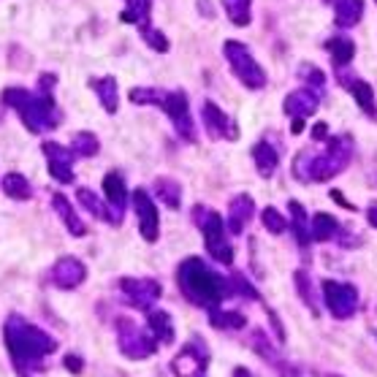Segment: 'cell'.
<instances>
[{"mask_svg":"<svg viewBox=\"0 0 377 377\" xmlns=\"http://www.w3.org/2000/svg\"><path fill=\"white\" fill-rule=\"evenodd\" d=\"M3 342L11 356V364L19 377H30L44 372V364L52 353H57V340L38 328L22 315H8L3 326Z\"/></svg>","mask_w":377,"mask_h":377,"instance_id":"cell-1","label":"cell"},{"mask_svg":"<svg viewBox=\"0 0 377 377\" xmlns=\"http://www.w3.org/2000/svg\"><path fill=\"white\" fill-rule=\"evenodd\" d=\"M176 282H179L182 296L206 312L217 309L228 296H234L231 280L217 275L201 258H185L176 269Z\"/></svg>","mask_w":377,"mask_h":377,"instance_id":"cell-2","label":"cell"},{"mask_svg":"<svg viewBox=\"0 0 377 377\" xmlns=\"http://www.w3.org/2000/svg\"><path fill=\"white\" fill-rule=\"evenodd\" d=\"M353 160V138L342 133L326 141L323 152L301 150L293 157V176L299 182H328L331 176L342 174Z\"/></svg>","mask_w":377,"mask_h":377,"instance_id":"cell-3","label":"cell"},{"mask_svg":"<svg viewBox=\"0 0 377 377\" xmlns=\"http://www.w3.org/2000/svg\"><path fill=\"white\" fill-rule=\"evenodd\" d=\"M3 103L17 112L19 120L25 122V128L30 133L57 128V122H60V109L52 98V90L30 92L25 87H6L3 90Z\"/></svg>","mask_w":377,"mask_h":377,"instance_id":"cell-4","label":"cell"},{"mask_svg":"<svg viewBox=\"0 0 377 377\" xmlns=\"http://www.w3.org/2000/svg\"><path fill=\"white\" fill-rule=\"evenodd\" d=\"M193 220H196V225L204 234L206 253L215 258L217 263L231 266L234 263V247L228 241V225L223 223V217L215 209H209V206H193Z\"/></svg>","mask_w":377,"mask_h":377,"instance_id":"cell-5","label":"cell"},{"mask_svg":"<svg viewBox=\"0 0 377 377\" xmlns=\"http://www.w3.org/2000/svg\"><path fill=\"white\" fill-rule=\"evenodd\" d=\"M117 347L125 359L131 361H144V359H152L157 353V340L152 334H147L141 326H136L131 318H117Z\"/></svg>","mask_w":377,"mask_h":377,"instance_id":"cell-6","label":"cell"},{"mask_svg":"<svg viewBox=\"0 0 377 377\" xmlns=\"http://www.w3.org/2000/svg\"><path fill=\"white\" fill-rule=\"evenodd\" d=\"M223 54H225V60H228V66H231V71H234V76H237L247 90H261V87H266V73H263V68L258 66L256 57L250 54V49H247L241 41H225Z\"/></svg>","mask_w":377,"mask_h":377,"instance_id":"cell-7","label":"cell"},{"mask_svg":"<svg viewBox=\"0 0 377 377\" xmlns=\"http://www.w3.org/2000/svg\"><path fill=\"white\" fill-rule=\"evenodd\" d=\"M174 377H206L209 369V350H206L204 340L193 337L169 364Z\"/></svg>","mask_w":377,"mask_h":377,"instance_id":"cell-8","label":"cell"},{"mask_svg":"<svg viewBox=\"0 0 377 377\" xmlns=\"http://www.w3.org/2000/svg\"><path fill=\"white\" fill-rule=\"evenodd\" d=\"M321 291H323L328 312H331L337 321H347V318L356 315V309H359V291H356L350 282L323 280V282H321Z\"/></svg>","mask_w":377,"mask_h":377,"instance_id":"cell-9","label":"cell"},{"mask_svg":"<svg viewBox=\"0 0 377 377\" xmlns=\"http://www.w3.org/2000/svg\"><path fill=\"white\" fill-rule=\"evenodd\" d=\"M120 291L125 293V299L141 312H150L152 304L163 296L160 282L152 277H122L120 280Z\"/></svg>","mask_w":377,"mask_h":377,"instance_id":"cell-10","label":"cell"},{"mask_svg":"<svg viewBox=\"0 0 377 377\" xmlns=\"http://www.w3.org/2000/svg\"><path fill=\"white\" fill-rule=\"evenodd\" d=\"M160 109L169 114V120L174 122L176 133L185 138V141H196V125L190 117V106H188V95L182 90H172V92H163V101Z\"/></svg>","mask_w":377,"mask_h":377,"instance_id":"cell-11","label":"cell"},{"mask_svg":"<svg viewBox=\"0 0 377 377\" xmlns=\"http://www.w3.org/2000/svg\"><path fill=\"white\" fill-rule=\"evenodd\" d=\"M131 201H133V209H136L141 237H144V241L155 244L157 237H160V215H157V206H155V201L150 198V193H147L144 188L133 190Z\"/></svg>","mask_w":377,"mask_h":377,"instance_id":"cell-12","label":"cell"},{"mask_svg":"<svg viewBox=\"0 0 377 377\" xmlns=\"http://www.w3.org/2000/svg\"><path fill=\"white\" fill-rule=\"evenodd\" d=\"M41 152L47 155V166H49L52 179H57L60 185H71L73 182V160H76L73 150L57 144V141H44Z\"/></svg>","mask_w":377,"mask_h":377,"instance_id":"cell-13","label":"cell"},{"mask_svg":"<svg viewBox=\"0 0 377 377\" xmlns=\"http://www.w3.org/2000/svg\"><path fill=\"white\" fill-rule=\"evenodd\" d=\"M87 280V266L76 256L57 258V263L52 266V282L60 291H73Z\"/></svg>","mask_w":377,"mask_h":377,"instance_id":"cell-14","label":"cell"},{"mask_svg":"<svg viewBox=\"0 0 377 377\" xmlns=\"http://www.w3.org/2000/svg\"><path fill=\"white\" fill-rule=\"evenodd\" d=\"M250 345L256 347V353L263 361H266L269 366H275V372L280 377H301L296 366H291V364H285V361H282L280 350H275V345L269 342V337H266V331H263V328H256V331H253V337H250Z\"/></svg>","mask_w":377,"mask_h":377,"instance_id":"cell-15","label":"cell"},{"mask_svg":"<svg viewBox=\"0 0 377 377\" xmlns=\"http://www.w3.org/2000/svg\"><path fill=\"white\" fill-rule=\"evenodd\" d=\"M201 117H204L206 133L212 138H237V125L228 120V114L215 101H204Z\"/></svg>","mask_w":377,"mask_h":377,"instance_id":"cell-16","label":"cell"},{"mask_svg":"<svg viewBox=\"0 0 377 377\" xmlns=\"http://www.w3.org/2000/svg\"><path fill=\"white\" fill-rule=\"evenodd\" d=\"M253 215H256V201H253L247 193L234 196L231 204H228V220H225L228 231H231L234 237L244 234V228H247V223L253 220Z\"/></svg>","mask_w":377,"mask_h":377,"instance_id":"cell-17","label":"cell"},{"mask_svg":"<svg viewBox=\"0 0 377 377\" xmlns=\"http://www.w3.org/2000/svg\"><path fill=\"white\" fill-rule=\"evenodd\" d=\"M318 103H321L318 92L312 87H304V90H293L291 95L285 98V103H282V109L293 120H307L309 114L318 112Z\"/></svg>","mask_w":377,"mask_h":377,"instance_id":"cell-18","label":"cell"},{"mask_svg":"<svg viewBox=\"0 0 377 377\" xmlns=\"http://www.w3.org/2000/svg\"><path fill=\"white\" fill-rule=\"evenodd\" d=\"M76 198H79V204L85 206V209H90V215H95L98 220H106L109 225H120L122 217H125V215H120V212H114L109 204H103L101 198H98L90 188L76 190Z\"/></svg>","mask_w":377,"mask_h":377,"instance_id":"cell-19","label":"cell"},{"mask_svg":"<svg viewBox=\"0 0 377 377\" xmlns=\"http://www.w3.org/2000/svg\"><path fill=\"white\" fill-rule=\"evenodd\" d=\"M103 196L106 204L112 206L114 212L125 215V204H128V188H125V176L120 172H109L103 176Z\"/></svg>","mask_w":377,"mask_h":377,"instance_id":"cell-20","label":"cell"},{"mask_svg":"<svg viewBox=\"0 0 377 377\" xmlns=\"http://www.w3.org/2000/svg\"><path fill=\"white\" fill-rule=\"evenodd\" d=\"M52 206H54V212L63 217V223H66V228H68V234L71 237H85L87 234V225L79 220V215L73 212V206H71L68 201V196H63V193H54L52 196Z\"/></svg>","mask_w":377,"mask_h":377,"instance_id":"cell-21","label":"cell"},{"mask_svg":"<svg viewBox=\"0 0 377 377\" xmlns=\"http://www.w3.org/2000/svg\"><path fill=\"white\" fill-rule=\"evenodd\" d=\"M147 326H150V334H152L160 345L174 342V321L166 309H150V315H147Z\"/></svg>","mask_w":377,"mask_h":377,"instance_id":"cell-22","label":"cell"},{"mask_svg":"<svg viewBox=\"0 0 377 377\" xmlns=\"http://www.w3.org/2000/svg\"><path fill=\"white\" fill-rule=\"evenodd\" d=\"M288 209H291V228L296 234V241H299L301 250H307L309 241H312V220L307 217L304 206L299 201H288Z\"/></svg>","mask_w":377,"mask_h":377,"instance_id":"cell-23","label":"cell"},{"mask_svg":"<svg viewBox=\"0 0 377 377\" xmlns=\"http://www.w3.org/2000/svg\"><path fill=\"white\" fill-rule=\"evenodd\" d=\"M253 160H256V169L261 176H272L277 172V166H280V155L277 150L269 144V141H258L256 147H253Z\"/></svg>","mask_w":377,"mask_h":377,"instance_id":"cell-24","label":"cell"},{"mask_svg":"<svg viewBox=\"0 0 377 377\" xmlns=\"http://www.w3.org/2000/svg\"><path fill=\"white\" fill-rule=\"evenodd\" d=\"M95 95H98L101 106L106 109V114H117L120 90H117V79L114 76H103L101 82H95Z\"/></svg>","mask_w":377,"mask_h":377,"instance_id":"cell-25","label":"cell"},{"mask_svg":"<svg viewBox=\"0 0 377 377\" xmlns=\"http://www.w3.org/2000/svg\"><path fill=\"white\" fill-rule=\"evenodd\" d=\"M334 17L340 28H356L364 17V0H337Z\"/></svg>","mask_w":377,"mask_h":377,"instance_id":"cell-26","label":"cell"},{"mask_svg":"<svg viewBox=\"0 0 377 377\" xmlns=\"http://www.w3.org/2000/svg\"><path fill=\"white\" fill-rule=\"evenodd\" d=\"M3 193H6L8 198H14V201H28V198L33 196V188H30L28 176L11 172L3 176Z\"/></svg>","mask_w":377,"mask_h":377,"instance_id":"cell-27","label":"cell"},{"mask_svg":"<svg viewBox=\"0 0 377 377\" xmlns=\"http://www.w3.org/2000/svg\"><path fill=\"white\" fill-rule=\"evenodd\" d=\"M155 193L169 209H179V204H182V188H179V182H174L172 176L155 179Z\"/></svg>","mask_w":377,"mask_h":377,"instance_id":"cell-28","label":"cell"},{"mask_svg":"<svg viewBox=\"0 0 377 377\" xmlns=\"http://www.w3.org/2000/svg\"><path fill=\"white\" fill-rule=\"evenodd\" d=\"M350 95L356 98V103L361 106V112L366 114V117H377V103H375V90L366 85V82H361V79H356V82H350Z\"/></svg>","mask_w":377,"mask_h":377,"instance_id":"cell-29","label":"cell"},{"mask_svg":"<svg viewBox=\"0 0 377 377\" xmlns=\"http://www.w3.org/2000/svg\"><path fill=\"white\" fill-rule=\"evenodd\" d=\"M326 49H328V54H331V60H334V66H337V68H345V66L353 60V54H356V44H353L350 38L337 35V38L328 41Z\"/></svg>","mask_w":377,"mask_h":377,"instance_id":"cell-30","label":"cell"},{"mask_svg":"<svg viewBox=\"0 0 377 377\" xmlns=\"http://www.w3.org/2000/svg\"><path fill=\"white\" fill-rule=\"evenodd\" d=\"M340 234V225H337V217H331L326 212H318L312 217V241H328Z\"/></svg>","mask_w":377,"mask_h":377,"instance_id":"cell-31","label":"cell"},{"mask_svg":"<svg viewBox=\"0 0 377 377\" xmlns=\"http://www.w3.org/2000/svg\"><path fill=\"white\" fill-rule=\"evenodd\" d=\"M293 280H296V291H299V296H301V301L312 309V315H318V312H321V301H318V291H315V285H312L309 275L304 272V269H299V272L293 275Z\"/></svg>","mask_w":377,"mask_h":377,"instance_id":"cell-32","label":"cell"},{"mask_svg":"<svg viewBox=\"0 0 377 377\" xmlns=\"http://www.w3.org/2000/svg\"><path fill=\"white\" fill-rule=\"evenodd\" d=\"M223 8L237 28H247L253 19V0H223Z\"/></svg>","mask_w":377,"mask_h":377,"instance_id":"cell-33","label":"cell"},{"mask_svg":"<svg viewBox=\"0 0 377 377\" xmlns=\"http://www.w3.org/2000/svg\"><path fill=\"white\" fill-rule=\"evenodd\" d=\"M209 323L215 328H228V331H239L247 326V318L241 312H228V309H212L209 312Z\"/></svg>","mask_w":377,"mask_h":377,"instance_id":"cell-34","label":"cell"},{"mask_svg":"<svg viewBox=\"0 0 377 377\" xmlns=\"http://www.w3.org/2000/svg\"><path fill=\"white\" fill-rule=\"evenodd\" d=\"M71 150L76 157H95L98 150H101V141L95 133H90V131H82V133H76L73 141H71Z\"/></svg>","mask_w":377,"mask_h":377,"instance_id":"cell-35","label":"cell"},{"mask_svg":"<svg viewBox=\"0 0 377 377\" xmlns=\"http://www.w3.org/2000/svg\"><path fill=\"white\" fill-rule=\"evenodd\" d=\"M150 0H128V6H125V11L120 14L122 22H136V25H144V22H150Z\"/></svg>","mask_w":377,"mask_h":377,"instance_id":"cell-36","label":"cell"},{"mask_svg":"<svg viewBox=\"0 0 377 377\" xmlns=\"http://www.w3.org/2000/svg\"><path fill=\"white\" fill-rule=\"evenodd\" d=\"M261 223H263V228H266L269 234H275V237H280V234L288 231V220L277 212L275 206H266V209L261 212Z\"/></svg>","mask_w":377,"mask_h":377,"instance_id":"cell-37","label":"cell"},{"mask_svg":"<svg viewBox=\"0 0 377 377\" xmlns=\"http://www.w3.org/2000/svg\"><path fill=\"white\" fill-rule=\"evenodd\" d=\"M138 33H141V38H144L155 52H169V38L160 33V30H155L150 22L138 25Z\"/></svg>","mask_w":377,"mask_h":377,"instance_id":"cell-38","label":"cell"},{"mask_svg":"<svg viewBox=\"0 0 377 377\" xmlns=\"http://www.w3.org/2000/svg\"><path fill=\"white\" fill-rule=\"evenodd\" d=\"M166 90H155V87H136L131 90V101L133 103H147V106H160Z\"/></svg>","mask_w":377,"mask_h":377,"instance_id":"cell-39","label":"cell"},{"mask_svg":"<svg viewBox=\"0 0 377 377\" xmlns=\"http://www.w3.org/2000/svg\"><path fill=\"white\" fill-rule=\"evenodd\" d=\"M231 285H234V293H239V296H244V299H250V301H258L261 296H258V291L244 280L241 275H231Z\"/></svg>","mask_w":377,"mask_h":377,"instance_id":"cell-40","label":"cell"},{"mask_svg":"<svg viewBox=\"0 0 377 377\" xmlns=\"http://www.w3.org/2000/svg\"><path fill=\"white\" fill-rule=\"evenodd\" d=\"M301 79L312 82V85H315V90H321V87H323V82H326V76L315 68V66H301Z\"/></svg>","mask_w":377,"mask_h":377,"instance_id":"cell-41","label":"cell"},{"mask_svg":"<svg viewBox=\"0 0 377 377\" xmlns=\"http://www.w3.org/2000/svg\"><path fill=\"white\" fill-rule=\"evenodd\" d=\"M63 364H66V369H68V372H73V375H82V369H85V361L79 359L76 353H68V356L63 359Z\"/></svg>","mask_w":377,"mask_h":377,"instance_id":"cell-42","label":"cell"},{"mask_svg":"<svg viewBox=\"0 0 377 377\" xmlns=\"http://www.w3.org/2000/svg\"><path fill=\"white\" fill-rule=\"evenodd\" d=\"M312 138H315V141H328V128H326V122H318V125L312 128Z\"/></svg>","mask_w":377,"mask_h":377,"instance_id":"cell-43","label":"cell"},{"mask_svg":"<svg viewBox=\"0 0 377 377\" xmlns=\"http://www.w3.org/2000/svg\"><path fill=\"white\" fill-rule=\"evenodd\" d=\"M331 198H334L337 204L342 206V209H347V212H356V204H350V201L345 198V196H342V193H340V190H331Z\"/></svg>","mask_w":377,"mask_h":377,"instance_id":"cell-44","label":"cell"},{"mask_svg":"<svg viewBox=\"0 0 377 377\" xmlns=\"http://www.w3.org/2000/svg\"><path fill=\"white\" fill-rule=\"evenodd\" d=\"M366 220H369V225H372V228H377V201H372V204H369V209H366Z\"/></svg>","mask_w":377,"mask_h":377,"instance_id":"cell-45","label":"cell"},{"mask_svg":"<svg viewBox=\"0 0 377 377\" xmlns=\"http://www.w3.org/2000/svg\"><path fill=\"white\" fill-rule=\"evenodd\" d=\"M234 377H253V372H250L247 366H237V369H234Z\"/></svg>","mask_w":377,"mask_h":377,"instance_id":"cell-46","label":"cell"},{"mask_svg":"<svg viewBox=\"0 0 377 377\" xmlns=\"http://www.w3.org/2000/svg\"><path fill=\"white\" fill-rule=\"evenodd\" d=\"M301 128H304V120H293V133H301Z\"/></svg>","mask_w":377,"mask_h":377,"instance_id":"cell-47","label":"cell"},{"mask_svg":"<svg viewBox=\"0 0 377 377\" xmlns=\"http://www.w3.org/2000/svg\"><path fill=\"white\" fill-rule=\"evenodd\" d=\"M326 377H342V375H326Z\"/></svg>","mask_w":377,"mask_h":377,"instance_id":"cell-48","label":"cell"},{"mask_svg":"<svg viewBox=\"0 0 377 377\" xmlns=\"http://www.w3.org/2000/svg\"><path fill=\"white\" fill-rule=\"evenodd\" d=\"M375 3H377V0H375Z\"/></svg>","mask_w":377,"mask_h":377,"instance_id":"cell-49","label":"cell"}]
</instances>
